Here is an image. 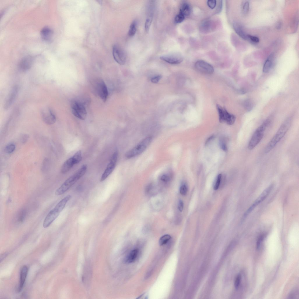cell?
Instances as JSON below:
<instances>
[{"label":"cell","mask_w":299,"mask_h":299,"mask_svg":"<svg viewBox=\"0 0 299 299\" xmlns=\"http://www.w3.org/2000/svg\"><path fill=\"white\" fill-rule=\"evenodd\" d=\"M33 62V59L32 57L27 56L22 58L20 61L19 64V68L22 71H27L32 67Z\"/></svg>","instance_id":"cell-16"},{"label":"cell","mask_w":299,"mask_h":299,"mask_svg":"<svg viewBox=\"0 0 299 299\" xmlns=\"http://www.w3.org/2000/svg\"><path fill=\"white\" fill-rule=\"evenodd\" d=\"M287 121L280 126L273 137L265 147V152H270L283 138L287 132L290 126V123Z\"/></svg>","instance_id":"cell-2"},{"label":"cell","mask_w":299,"mask_h":299,"mask_svg":"<svg viewBox=\"0 0 299 299\" xmlns=\"http://www.w3.org/2000/svg\"><path fill=\"white\" fill-rule=\"evenodd\" d=\"M41 115L44 121L46 124L51 125L56 121L55 115L52 110L49 107H46L41 111Z\"/></svg>","instance_id":"cell-12"},{"label":"cell","mask_w":299,"mask_h":299,"mask_svg":"<svg viewBox=\"0 0 299 299\" xmlns=\"http://www.w3.org/2000/svg\"><path fill=\"white\" fill-rule=\"evenodd\" d=\"M241 279V276L240 275H238L236 277L234 283V286L236 289L239 287Z\"/></svg>","instance_id":"cell-39"},{"label":"cell","mask_w":299,"mask_h":299,"mask_svg":"<svg viewBox=\"0 0 299 299\" xmlns=\"http://www.w3.org/2000/svg\"><path fill=\"white\" fill-rule=\"evenodd\" d=\"M28 137L27 135H25L23 136L22 138V143H24L26 142L27 140Z\"/></svg>","instance_id":"cell-47"},{"label":"cell","mask_w":299,"mask_h":299,"mask_svg":"<svg viewBox=\"0 0 299 299\" xmlns=\"http://www.w3.org/2000/svg\"><path fill=\"white\" fill-rule=\"evenodd\" d=\"M72 157L75 164L79 163L82 159L81 151H78Z\"/></svg>","instance_id":"cell-28"},{"label":"cell","mask_w":299,"mask_h":299,"mask_svg":"<svg viewBox=\"0 0 299 299\" xmlns=\"http://www.w3.org/2000/svg\"><path fill=\"white\" fill-rule=\"evenodd\" d=\"M138 254V251L137 249L132 250L126 258V262L129 263L134 262L136 260Z\"/></svg>","instance_id":"cell-25"},{"label":"cell","mask_w":299,"mask_h":299,"mask_svg":"<svg viewBox=\"0 0 299 299\" xmlns=\"http://www.w3.org/2000/svg\"><path fill=\"white\" fill-rule=\"evenodd\" d=\"M207 4L209 7L213 9L216 6L217 2L215 0H208L207 1Z\"/></svg>","instance_id":"cell-36"},{"label":"cell","mask_w":299,"mask_h":299,"mask_svg":"<svg viewBox=\"0 0 299 299\" xmlns=\"http://www.w3.org/2000/svg\"><path fill=\"white\" fill-rule=\"evenodd\" d=\"M249 3L248 1H245L243 4L242 6V12L244 14H247L249 12Z\"/></svg>","instance_id":"cell-33"},{"label":"cell","mask_w":299,"mask_h":299,"mask_svg":"<svg viewBox=\"0 0 299 299\" xmlns=\"http://www.w3.org/2000/svg\"><path fill=\"white\" fill-rule=\"evenodd\" d=\"M152 139L151 136H148L144 138L137 145L126 153L125 154L126 157L127 159H130L141 154L150 145Z\"/></svg>","instance_id":"cell-3"},{"label":"cell","mask_w":299,"mask_h":299,"mask_svg":"<svg viewBox=\"0 0 299 299\" xmlns=\"http://www.w3.org/2000/svg\"><path fill=\"white\" fill-rule=\"evenodd\" d=\"M247 37L253 42L257 43L259 42V39L257 37L250 35H247Z\"/></svg>","instance_id":"cell-41"},{"label":"cell","mask_w":299,"mask_h":299,"mask_svg":"<svg viewBox=\"0 0 299 299\" xmlns=\"http://www.w3.org/2000/svg\"><path fill=\"white\" fill-rule=\"evenodd\" d=\"M118 154L117 151L114 152L110 159L105 170L102 175L100 181L102 182L105 180L114 171L118 158Z\"/></svg>","instance_id":"cell-8"},{"label":"cell","mask_w":299,"mask_h":299,"mask_svg":"<svg viewBox=\"0 0 299 299\" xmlns=\"http://www.w3.org/2000/svg\"><path fill=\"white\" fill-rule=\"evenodd\" d=\"M60 213L53 208L48 213L45 218L43 223V226L46 228L49 227L53 222L58 216Z\"/></svg>","instance_id":"cell-15"},{"label":"cell","mask_w":299,"mask_h":299,"mask_svg":"<svg viewBox=\"0 0 299 299\" xmlns=\"http://www.w3.org/2000/svg\"><path fill=\"white\" fill-rule=\"evenodd\" d=\"M232 26L234 30L239 36L245 40L247 39V34L244 32L242 26L238 22H234L233 23Z\"/></svg>","instance_id":"cell-18"},{"label":"cell","mask_w":299,"mask_h":299,"mask_svg":"<svg viewBox=\"0 0 299 299\" xmlns=\"http://www.w3.org/2000/svg\"><path fill=\"white\" fill-rule=\"evenodd\" d=\"M213 26V23L211 21L209 20H205L201 23L200 28L202 32H207L212 30Z\"/></svg>","instance_id":"cell-22"},{"label":"cell","mask_w":299,"mask_h":299,"mask_svg":"<svg viewBox=\"0 0 299 299\" xmlns=\"http://www.w3.org/2000/svg\"><path fill=\"white\" fill-rule=\"evenodd\" d=\"M152 185L151 184L148 185L146 187L145 191L147 193H148L151 190L152 188Z\"/></svg>","instance_id":"cell-46"},{"label":"cell","mask_w":299,"mask_h":299,"mask_svg":"<svg viewBox=\"0 0 299 299\" xmlns=\"http://www.w3.org/2000/svg\"><path fill=\"white\" fill-rule=\"evenodd\" d=\"M112 54L115 60L119 64L124 65L126 62V56L123 50L119 46L114 45L113 47Z\"/></svg>","instance_id":"cell-9"},{"label":"cell","mask_w":299,"mask_h":299,"mask_svg":"<svg viewBox=\"0 0 299 299\" xmlns=\"http://www.w3.org/2000/svg\"><path fill=\"white\" fill-rule=\"evenodd\" d=\"M281 25V23L280 22H278L277 25V28L278 29H280Z\"/></svg>","instance_id":"cell-48"},{"label":"cell","mask_w":299,"mask_h":299,"mask_svg":"<svg viewBox=\"0 0 299 299\" xmlns=\"http://www.w3.org/2000/svg\"><path fill=\"white\" fill-rule=\"evenodd\" d=\"M26 214L27 211L25 209L22 210L19 213L18 215V221L20 223L23 222L25 219Z\"/></svg>","instance_id":"cell-30"},{"label":"cell","mask_w":299,"mask_h":299,"mask_svg":"<svg viewBox=\"0 0 299 299\" xmlns=\"http://www.w3.org/2000/svg\"><path fill=\"white\" fill-rule=\"evenodd\" d=\"M15 146L13 143H9L6 145L4 148V151L6 153L10 154L12 153L15 150Z\"/></svg>","instance_id":"cell-31"},{"label":"cell","mask_w":299,"mask_h":299,"mask_svg":"<svg viewBox=\"0 0 299 299\" xmlns=\"http://www.w3.org/2000/svg\"><path fill=\"white\" fill-rule=\"evenodd\" d=\"M184 203L182 200H179L178 204V208L180 212H182L183 209Z\"/></svg>","instance_id":"cell-44"},{"label":"cell","mask_w":299,"mask_h":299,"mask_svg":"<svg viewBox=\"0 0 299 299\" xmlns=\"http://www.w3.org/2000/svg\"><path fill=\"white\" fill-rule=\"evenodd\" d=\"M221 177L222 175L221 174L218 175L213 187L214 190H216L218 189L220 185Z\"/></svg>","instance_id":"cell-34"},{"label":"cell","mask_w":299,"mask_h":299,"mask_svg":"<svg viewBox=\"0 0 299 299\" xmlns=\"http://www.w3.org/2000/svg\"><path fill=\"white\" fill-rule=\"evenodd\" d=\"M274 58V54L271 53L265 61L263 67V71L264 73L268 72L272 66Z\"/></svg>","instance_id":"cell-20"},{"label":"cell","mask_w":299,"mask_h":299,"mask_svg":"<svg viewBox=\"0 0 299 299\" xmlns=\"http://www.w3.org/2000/svg\"><path fill=\"white\" fill-rule=\"evenodd\" d=\"M162 77L161 75H157L152 78L151 79V81L154 83H157L161 79Z\"/></svg>","instance_id":"cell-42"},{"label":"cell","mask_w":299,"mask_h":299,"mask_svg":"<svg viewBox=\"0 0 299 299\" xmlns=\"http://www.w3.org/2000/svg\"><path fill=\"white\" fill-rule=\"evenodd\" d=\"M53 32L52 29L49 27H44L41 30L40 35L42 39L46 42H50L52 40Z\"/></svg>","instance_id":"cell-17"},{"label":"cell","mask_w":299,"mask_h":299,"mask_svg":"<svg viewBox=\"0 0 299 299\" xmlns=\"http://www.w3.org/2000/svg\"><path fill=\"white\" fill-rule=\"evenodd\" d=\"M95 90L97 95L104 102L106 101L108 95L107 86L102 79H99L96 83Z\"/></svg>","instance_id":"cell-11"},{"label":"cell","mask_w":299,"mask_h":299,"mask_svg":"<svg viewBox=\"0 0 299 299\" xmlns=\"http://www.w3.org/2000/svg\"><path fill=\"white\" fill-rule=\"evenodd\" d=\"M27 267L26 266H24L21 271L20 284L18 289V292L20 291L22 288L27 276Z\"/></svg>","instance_id":"cell-21"},{"label":"cell","mask_w":299,"mask_h":299,"mask_svg":"<svg viewBox=\"0 0 299 299\" xmlns=\"http://www.w3.org/2000/svg\"><path fill=\"white\" fill-rule=\"evenodd\" d=\"M71 197L70 195L66 196L56 204L54 208L60 213L65 207L67 203L71 198Z\"/></svg>","instance_id":"cell-23"},{"label":"cell","mask_w":299,"mask_h":299,"mask_svg":"<svg viewBox=\"0 0 299 299\" xmlns=\"http://www.w3.org/2000/svg\"><path fill=\"white\" fill-rule=\"evenodd\" d=\"M161 60L169 64L176 65L182 62L183 58L181 55L179 54H172L161 56L160 57Z\"/></svg>","instance_id":"cell-13"},{"label":"cell","mask_w":299,"mask_h":299,"mask_svg":"<svg viewBox=\"0 0 299 299\" xmlns=\"http://www.w3.org/2000/svg\"><path fill=\"white\" fill-rule=\"evenodd\" d=\"M244 107L247 111H249L253 108V105L249 100H246L244 102Z\"/></svg>","instance_id":"cell-35"},{"label":"cell","mask_w":299,"mask_h":299,"mask_svg":"<svg viewBox=\"0 0 299 299\" xmlns=\"http://www.w3.org/2000/svg\"><path fill=\"white\" fill-rule=\"evenodd\" d=\"M220 146L221 148L225 151L227 149V145L225 142L223 140H221L220 142Z\"/></svg>","instance_id":"cell-43"},{"label":"cell","mask_w":299,"mask_h":299,"mask_svg":"<svg viewBox=\"0 0 299 299\" xmlns=\"http://www.w3.org/2000/svg\"><path fill=\"white\" fill-rule=\"evenodd\" d=\"M187 187L185 185H182L180 190V193L182 195H185L187 192Z\"/></svg>","instance_id":"cell-40"},{"label":"cell","mask_w":299,"mask_h":299,"mask_svg":"<svg viewBox=\"0 0 299 299\" xmlns=\"http://www.w3.org/2000/svg\"><path fill=\"white\" fill-rule=\"evenodd\" d=\"M273 186V184H271L264 190L261 194L245 213L243 216L244 219H245L256 206L263 201L267 197L272 190Z\"/></svg>","instance_id":"cell-7"},{"label":"cell","mask_w":299,"mask_h":299,"mask_svg":"<svg viewBox=\"0 0 299 299\" xmlns=\"http://www.w3.org/2000/svg\"><path fill=\"white\" fill-rule=\"evenodd\" d=\"M75 164L72 157L67 160L63 164L61 168V172L65 174L68 172Z\"/></svg>","instance_id":"cell-19"},{"label":"cell","mask_w":299,"mask_h":299,"mask_svg":"<svg viewBox=\"0 0 299 299\" xmlns=\"http://www.w3.org/2000/svg\"><path fill=\"white\" fill-rule=\"evenodd\" d=\"M179 12L185 17L189 16L191 12V7L189 4L186 2L182 3L181 5Z\"/></svg>","instance_id":"cell-24"},{"label":"cell","mask_w":299,"mask_h":299,"mask_svg":"<svg viewBox=\"0 0 299 299\" xmlns=\"http://www.w3.org/2000/svg\"><path fill=\"white\" fill-rule=\"evenodd\" d=\"M213 138V136H211L210 137L208 138V139L206 140V144H207L208 143V142L209 141H210L211 140H212V139Z\"/></svg>","instance_id":"cell-49"},{"label":"cell","mask_w":299,"mask_h":299,"mask_svg":"<svg viewBox=\"0 0 299 299\" xmlns=\"http://www.w3.org/2000/svg\"><path fill=\"white\" fill-rule=\"evenodd\" d=\"M87 168L86 164L83 165L73 175L68 178L56 190L55 194L57 195H62L67 191L85 174Z\"/></svg>","instance_id":"cell-1"},{"label":"cell","mask_w":299,"mask_h":299,"mask_svg":"<svg viewBox=\"0 0 299 299\" xmlns=\"http://www.w3.org/2000/svg\"><path fill=\"white\" fill-rule=\"evenodd\" d=\"M194 66L198 71L204 74H211L214 71V68L211 65L202 60L197 61L195 64Z\"/></svg>","instance_id":"cell-10"},{"label":"cell","mask_w":299,"mask_h":299,"mask_svg":"<svg viewBox=\"0 0 299 299\" xmlns=\"http://www.w3.org/2000/svg\"><path fill=\"white\" fill-rule=\"evenodd\" d=\"M18 88L17 86H13L10 91L6 99L4 104V109H7L12 105L17 96Z\"/></svg>","instance_id":"cell-14"},{"label":"cell","mask_w":299,"mask_h":299,"mask_svg":"<svg viewBox=\"0 0 299 299\" xmlns=\"http://www.w3.org/2000/svg\"><path fill=\"white\" fill-rule=\"evenodd\" d=\"M137 31V22L135 21H134L131 23L130 26L128 34L130 37L133 36L135 34Z\"/></svg>","instance_id":"cell-27"},{"label":"cell","mask_w":299,"mask_h":299,"mask_svg":"<svg viewBox=\"0 0 299 299\" xmlns=\"http://www.w3.org/2000/svg\"><path fill=\"white\" fill-rule=\"evenodd\" d=\"M269 123V121H266L255 130L248 144L249 150H253L260 142L263 137L264 132Z\"/></svg>","instance_id":"cell-4"},{"label":"cell","mask_w":299,"mask_h":299,"mask_svg":"<svg viewBox=\"0 0 299 299\" xmlns=\"http://www.w3.org/2000/svg\"><path fill=\"white\" fill-rule=\"evenodd\" d=\"M216 107L220 122H226L230 125L234 124L236 120V117L234 115L229 113L225 108L219 105H217Z\"/></svg>","instance_id":"cell-6"},{"label":"cell","mask_w":299,"mask_h":299,"mask_svg":"<svg viewBox=\"0 0 299 299\" xmlns=\"http://www.w3.org/2000/svg\"><path fill=\"white\" fill-rule=\"evenodd\" d=\"M265 235L264 234L261 235L258 237L256 244V248L257 249H258L260 248L261 243L264 238Z\"/></svg>","instance_id":"cell-38"},{"label":"cell","mask_w":299,"mask_h":299,"mask_svg":"<svg viewBox=\"0 0 299 299\" xmlns=\"http://www.w3.org/2000/svg\"><path fill=\"white\" fill-rule=\"evenodd\" d=\"M171 239V236L169 234H165L162 236L159 240V244L162 246L166 244Z\"/></svg>","instance_id":"cell-29"},{"label":"cell","mask_w":299,"mask_h":299,"mask_svg":"<svg viewBox=\"0 0 299 299\" xmlns=\"http://www.w3.org/2000/svg\"><path fill=\"white\" fill-rule=\"evenodd\" d=\"M185 17L183 14L179 12L175 17V22L177 24L181 23L184 20Z\"/></svg>","instance_id":"cell-32"},{"label":"cell","mask_w":299,"mask_h":299,"mask_svg":"<svg viewBox=\"0 0 299 299\" xmlns=\"http://www.w3.org/2000/svg\"><path fill=\"white\" fill-rule=\"evenodd\" d=\"M149 13L146 19L145 24V29L146 32H148L150 29L153 20V14L152 12Z\"/></svg>","instance_id":"cell-26"},{"label":"cell","mask_w":299,"mask_h":299,"mask_svg":"<svg viewBox=\"0 0 299 299\" xmlns=\"http://www.w3.org/2000/svg\"><path fill=\"white\" fill-rule=\"evenodd\" d=\"M298 295V291H296V290L295 291H294L293 292H292V293H291V294H290L289 295V297H290H290H291V298H295V296L296 295L297 296V295Z\"/></svg>","instance_id":"cell-45"},{"label":"cell","mask_w":299,"mask_h":299,"mask_svg":"<svg viewBox=\"0 0 299 299\" xmlns=\"http://www.w3.org/2000/svg\"><path fill=\"white\" fill-rule=\"evenodd\" d=\"M171 179L170 176L168 174H164L161 175L160 180L164 182H166L169 181Z\"/></svg>","instance_id":"cell-37"},{"label":"cell","mask_w":299,"mask_h":299,"mask_svg":"<svg viewBox=\"0 0 299 299\" xmlns=\"http://www.w3.org/2000/svg\"><path fill=\"white\" fill-rule=\"evenodd\" d=\"M70 106L72 113L74 116L82 120L86 119L87 112L84 103L74 99L71 102Z\"/></svg>","instance_id":"cell-5"}]
</instances>
